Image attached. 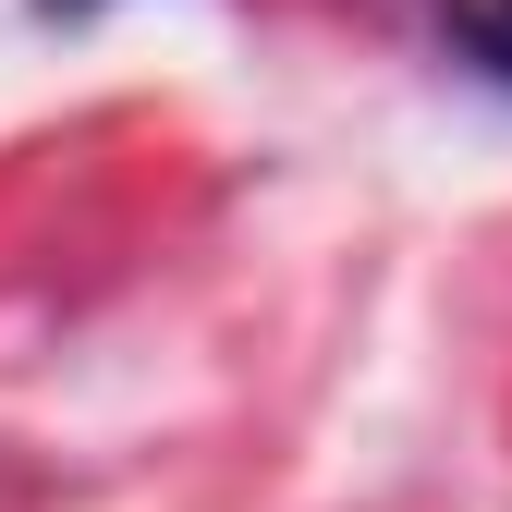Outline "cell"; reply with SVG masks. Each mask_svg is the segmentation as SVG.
<instances>
[{
	"label": "cell",
	"mask_w": 512,
	"mask_h": 512,
	"mask_svg": "<svg viewBox=\"0 0 512 512\" xmlns=\"http://www.w3.org/2000/svg\"><path fill=\"white\" fill-rule=\"evenodd\" d=\"M439 37H452L464 74H488V86L512 98V0H452V13H439Z\"/></svg>",
	"instance_id": "cell-1"
},
{
	"label": "cell",
	"mask_w": 512,
	"mask_h": 512,
	"mask_svg": "<svg viewBox=\"0 0 512 512\" xmlns=\"http://www.w3.org/2000/svg\"><path fill=\"white\" fill-rule=\"evenodd\" d=\"M37 13H61V25H86V13H110V0H37Z\"/></svg>",
	"instance_id": "cell-2"
}]
</instances>
